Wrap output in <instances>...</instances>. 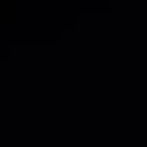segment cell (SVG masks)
<instances>
[]
</instances>
